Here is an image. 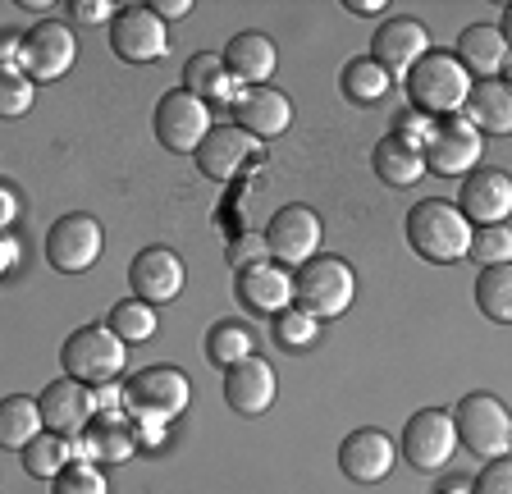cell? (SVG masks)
I'll return each mask as SVG.
<instances>
[{"instance_id":"obj_37","label":"cell","mask_w":512,"mask_h":494,"mask_svg":"<svg viewBox=\"0 0 512 494\" xmlns=\"http://www.w3.org/2000/svg\"><path fill=\"white\" fill-rule=\"evenodd\" d=\"M55 494H110V481L96 462H74L69 472L55 476Z\"/></svg>"},{"instance_id":"obj_49","label":"cell","mask_w":512,"mask_h":494,"mask_svg":"<svg viewBox=\"0 0 512 494\" xmlns=\"http://www.w3.org/2000/svg\"><path fill=\"white\" fill-rule=\"evenodd\" d=\"M19 10H28V14H46V10H51V0H19Z\"/></svg>"},{"instance_id":"obj_43","label":"cell","mask_w":512,"mask_h":494,"mask_svg":"<svg viewBox=\"0 0 512 494\" xmlns=\"http://www.w3.org/2000/svg\"><path fill=\"white\" fill-rule=\"evenodd\" d=\"M92 398H96V412L101 417H115V421H124V389H110V385H101V389H92Z\"/></svg>"},{"instance_id":"obj_42","label":"cell","mask_w":512,"mask_h":494,"mask_svg":"<svg viewBox=\"0 0 512 494\" xmlns=\"http://www.w3.org/2000/svg\"><path fill=\"white\" fill-rule=\"evenodd\" d=\"M69 14L78 23H106V19H115V5L110 0H69Z\"/></svg>"},{"instance_id":"obj_47","label":"cell","mask_w":512,"mask_h":494,"mask_svg":"<svg viewBox=\"0 0 512 494\" xmlns=\"http://www.w3.org/2000/svg\"><path fill=\"white\" fill-rule=\"evenodd\" d=\"M151 10H156L160 19H183V14H192V0H156Z\"/></svg>"},{"instance_id":"obj_44","label":"cell","mask_w":512,"mask_h":494,"mask_svg":"<svg viewBox=\"0 0 512 494\" xmlns=\"http://www.w3.org/2000/svg\"><path fill=\"white\" fill-rule=\"evenodd\" d=\"M0 60H5V74H23V37H5Z\"/></svg>"},{"instance_id":"obj_33","label":"cell","mask_w":512,"mask_h":494,"mask_svg":"<svg viewBox=\"0 0 512 494\" xmlns=\"http://www.w3.org/2000/svg\"><path fill=\"white\" fill-rule=\"evenodd\" d=\"M106 325L124 339V344H147L151 334L160 330V316H156V307L151 302H142V298H124V302H115L106 312Z\"/></svg>"},{"instance_id":"obj_45","label":"cell","mask_w":512,"mask_h":494,"mask_svg":"<svg viewBox=\"0 0 512 494\" xmlns=\"http://www.w3.org/2000/svg\"><path fill=\"white\" fill-rule=\"evenodd\" d=\"M0 270H5V275H14V270H19V238H14V234L0 238Z\"/></svg>"},{"instance_id":"obj_18","label":"cell","mask_w":512,"mask_h":494,"mask_svg":"<svg viewBox=\"0 0 512 494\" xmlns=\"http://www.w3.org/2000/svg\"><path fill=\"white\" fill-rule=\"evenodd\" d=\"M275 394H279V380L266 357H247V362L224 371V403H229L238 417H261V412H270L275 408Z\"/></svg>"},{"instance_id":"obj_3","label":"cell","mask_w":512,"mask_h":494,"mask_svg":"<svg viewBox=\"0 0 512 494\" xmlns=\"http://www.w3.org/2000/svg\"><path fill=\"white\" fill-rule=\"evenodd\" d=\"M60 362H64V376L69 380L101 389V385H110V380H119V371H124V362H128V344L110 325H83V330H74L64 339Z\"/></svg>"},{"instance_id":"obj_21","label":"cell","mask_w":512,"mask_h":494,"mask_svg":"<svg viewBox=\"0 0 512 494\" xmlns=\"http://www.w3.org/2000/svg\"><path fill=\"white\" fill-rule=\"evenodd\" d=\"M256 156H261V142L252 138V133H243L238 124H224V129H211V138L197 147V170L206 174V179L215 183H229L243 165H252Z\"/></svg>"},{"instance_id":"obj_34","label":"cell","mask_w":512,"mask_h":494,"mask_svg":"<svg viewBox=\"0 0 512 494\" xmlns=\"http://www.w3.org/2000/svg\"><path fill=\"white\" fill-rule=\"evenodd\" d=\"M476 307L490 316V321L512 325V261H508V266L480 270V280H476Z\"/></svg>"},{"instance_id":"obj_1","label":"cell","mask_w":512,"mask_h":494,"mask_svg":"<svg viewBox=\"0 0 512 494\" xmlns=\"http://www.w3.org/2000/svg\"><path fill=\"white\" fill-rule=\"evenodd\" d=\"M407 243L421 261H435V266H453V261L471 257V238H476V225L444 197H426L407 211L403 225Z\"/></svg>"},{"instance_id":"obj_11","label":"cell","mask_w":512,"mask_h":494,"mask_svg":"<svg viewBox=\"0 0 512 494\" xmlns=\"http://www.w3.org/2000/svg\"><path fill=\"white\" fill-rule=\"evenodd\" d=\"M320 238H325V225L311 206H284L275 211V220L266 225V243H270V257L279 266H307V261L320 257Z\"/></svg>"},{"instance_id":"obj_48","label":"cell","mask_w":512,"mask_h":494,"mask_svg":"<svg viewBox=\"0 0 512 494\" xmlns=\"http://www.w3.org/2000/svg\"><path fill=\"white\" fill-rule=\"evenodd\" d=\"M348 10H352V14H380L384 0H348Z\"/></svg>"},{"instance_id":"obj_20","label":"cell","mask_w":512,"mask_h":494,"mask_svg":"<svg viewBox=\"0 0 512 494\" xmlns=\"http://www.w3.org/2000/svg\"><path fill=\"white\" fill-rule=\"evenodd\" d=\"M42 417H46V430L55 435H69L78 440L87 426L96 421V398H92V385H78V380H55V385L42 389Z\"/></svg>"},{"instance_id":"obj_26","label":"cell","mask_w":512,"mask_h":494,"mask_svg":"<svg viewBox=\"0 0 512 494\" xmlns=\"http://www.w3.org/2000/svg\"><path fill=\"white\" fill-rule=\"evenodd\" d=\"M462 115L471 119V129H480V138H485V133L508 138L512 133V87L503 83V78L476 83L471 87V97H467V106H462Z\"/></svg>"},{"instance_id":"obj_28","label":"cell","mask_w":512,"mask_h":494,"mask_svg":"<svg viewBox=\"0 0 512 494\" xmlns=\"http://www.w3.org/2000/svg\"><path fill=\"white\" fill-rule=\"evenodd\" d=\"M78 453H83V462H96V467H101V462H128L138 453V435L115 417H96L92 426L78 435Z\"/></svg>"},{"instance_id":"obj_24","label":"cell","mask_w":512,"mask_h":494,"mask_svg":"<svg viewBox=\"0 0 512 494\" xmlns=\"http://www.w3.org/2000/svg\"><path fill=\"white\" fill-rule=\"evenodd\" d=\"M224 65L243 87H270V74L279 65V51L266 33H238L224 46Z\"/></svg>"},{"instance_id":"obj_17","label":"cell","mask_w":512,"mask_h":494,"mask_svg":"<svg viewBox=\"0 0 512 494\" xmlns=\"http://www.w3.org/2000/svg\"><path fill=\"white\" fill-rule=\"evenodd\" d=\"M234 293H238V302H243L247 312H256V316H284L288 307L298 302V284H293V275H288L284 266H275V261H261V266H252V270H238Z\"/></svg>"},{"instance_id":"obj_7","label":"cell","mask_w":512,"mask_h":494,"mask_svg":"<svg viewBox=\"0 0 512 494\" xmlns=\"http://www.w3.org/2000/svg\"><path fill=\"white\" fill-rule=\"evenodd\" d=\"M151 129H156L160 147L174 151V156H197L206 138H211V106L202 97H192V92H165L156 101V115H151Z\"/></svg>"},{"instance_id":"obj_16","label":"cell","mask_w":512,"mask_h":494,"mask_svg":"<svg viewBox=\"0 0 512 494\" xmlns=\"http://www.w3.org/2000/svg\"><path fill=\"white\" fill-rule=\"evenodd\" d=\"M458 211L467 215L476 229L508 225V215H512V179L503 170H471L467 179H462Z\"/></svg>"},{"instance_id":"obj_8","label":"cell","mask_w":512,"mask_h":494,"mask_svg":"<svg viewBox=\"0 0 512 494\" xmlns=\"http://www.w3.org/2000/svg\"><path fill=\"white\" fill-rule=\"evenodd\" d=\"M165 46H170V33L151 5H119L110 19V51L124 65H156Z\"/></svg>"},{"instance_id":"obj_12","label":"cell","mask_w":512,"mask_h":494,"mask_svg":"<svg viewBox=\"0 0 512 494\" xmlns=\"http://www.w3.org/2000/svg\"><path fill=\"white\" fill-rule=\"evenodd\" d=\"M74 60H78V42L64 23L42 19L37 28L23 33V74L32 83H55V78H64L74 69Z\"/></svg>"},{"instance_id":"obj_22","label":"cell","mask_w":512,"mask_h":494,"mask_svg":"<svg viewBox=\"0 0 512 494\" xmlns=\"http://www.w3.org/2000/svg\"><path fill=\"white\" fill-rule=\"evenodd\" d=\"M234 124L256 142H270L293 124V101L279 87H243V97L234 101Z\"/></svg>"},{"instance_id":"obj_38","label":"cell","mask_w":512,"mask_h":494,"mask_svg":"<svg viewBox=\"0 0 512 494\" xmlns=\"http://www.w3.org/2000/svg\"><path fill=\"white\" fill-rule=\"evenodd\" d=\"M32 101H37V83H32L28 74H5L0 78V115L5 119L28 115Z\"/></svg>"},{"instance_id":"obj_36","label":"cell","mask_w":512,"mask_h":494,"mask_svg":"<svg viewBox=\"0 0 512 494\" xmlns=\"http://www.w3.org/2000/svg\"><path fill=\"white\" fill-rule=\"evenodd\" d=\"M471 261H476L480 270L508 266V261H512V229L508 225L476 229V238H471Z\"/></svg>"},{"instance_id":"obj_13","label":"cell","mask_w":512,"mask_h":494,"mask_svg":"<svg viewBox=\"0 0 512 494\" xmlns=\"http://www.w3.org/2000/svg\"><path fill=\"white\" fill-rule=\"evenodd\" d=\"M426 55H430V33H426V23L412 19V14L384 19L371 37V60L398 78H407V69H416Z\"/></svg>"},{"instance_id":"obj_41","label":"cell","mask_w":512,"mask_h":494,"mask_svg":"<svg viewBox=\"0 0 512 494\" xmlns=\"http://www.w3.org/2000/svg\"><path fill=\"white\" fill-rule=\"evenodd\" d=\"M471 494H512V458H494L471 481Z\"/></svg>"},{"instance_id":"obj_51","label":"cell","mask_w":512,"mask_h":494,"mask_svg":"<svg viewBox=\"0 0 512 494\" xmlns=\"http://www.w3.org/2000/svg\"><path fill=\"white\" fill-rule=\"evenodd\" d=\"M499 33L508 37V46H512V5H503V23H499Z\"/></svg>"},{"instance_id":"obj_50","label":"cell","mask_w":512,"mask_h":494,"mask_svg":"<svg viewBox=\"0 0 512 494\" xmlns=\"http://www.w3.org/2000/svg\"><path fill=\"white\" fill-rule=\"evenodd\" d=\"M435 494H471V481H448L444 490H435Z\"/></svg>"},{"instance_id":"obj_14","label":"cell","mask_w":512,"mask_h":494,"mask_svg":"<svg viewBox=\"0 0 512 494\" xmlns=\"http://www.w3.org/2000/svg\"><path fill=\"white\" fill-rule=\"evenodd\" d=\"M480 156H485L480 129H471L467 115H444L435 138H430V147H426V170L444 174V179L448 174H471L480 165Z\"/></svg>"},{"instance_id":"obj_23","label":"cell","mask_w":512,"mask_h":494,"mask_svg":"<svg viewBox=\"0 0 512 494\" xmlns=\"http://www.w3.org/2000/svg\"><path fill=\"white\" fill-rule=\"evenodd\" d=\"M462 60V69H467L476 83H490V78L503 74V65H508V37L494 28V23H471L467 33L458 37V51H453Z\"/></svg>"},{"instance_id":"obj_15","label":"cell","mask_w":512,"mask_h":494,"mask_svg":"<svg viewBox=\"0 0 512 494\" xmlns=\"http://www.w3.org/2000/svg\"><path fill=\"white\" fill-rule=\"evenodd\" d=\"M183 280H188V270H183V257L174 247H142L133 266H128V284H133V298L151 302V307H165L183 293Z\"/></svg>"},{"instance_id":"obj_40","label":"cell","mask_w":512,"mask_h":494,"mask_svg":"<svg viewBox=\"0 0 512 494\" xmlns=\"http://www.w3.org/2000/svg\"><path fill=\"white\" fill-rule=\"evenodd\" d=\"M261 261H270L266 234H238L234 243H229V266H234V275H238V270L261 266Z\"/></svg>"},{"instance_id":"obj_10","label":"cell","mask_w":512,"mask_h":494,"mask_svg":"<svg viewBox=\"0 0 512 494\" xmlns=\"http://www.w3.org/2000/svg\"><path fill=\"white\" fill-rule=\"evenodd\" d=\"M458 449V421L444 408H421L403 426V458L416 472H444V462Z\"/></svg>"},{"instance_id":"obj_5","label":"cell","mask_w":512,"mask_h":494,"mask_svg":"<svg viewBox=\"0 0 512 494\" xmlns=\"http://www.w3.org/2000/svg\"><path fill=\"white\" fill-rule=\"evenodd\" d=\"M293 284H298V302H293V307L311 312L316 321L343 316L352 307V298H357V275H352V266L343 257L307 261V266L293 275Z\"/></svg>"},{"instance_id":"obj_35","label":"cell","mask_w":512,"mask_h":494,"mask_svg":"<svg viewBox=\"0 0 512 494\" xmlns=\"http://www.w3.org/2000/svg\"><path fill=\"white\" fill-rule=\"evenodd\" d=\"M320 334V321L311 312H302V307H288L284 316H275V344L284 348V353H302V348L316 344Z\"/></svg>"},{"instance_id":"obj_27","label":"cell","mask_w":512,"mask_h":494,"mask_svg":"<svg viewBox=\"0 0 512 494\" xmlns=\"http://www.w3.org/2000/svg\"><path fill=\"white\" fill-rule=\"evenodd\" d=\"M371 165H375V174H380V183H389V188H412V183H421L426 179V151H416V147H407L403 138H380L371 147Z\"/></svg>"},{"instance_id":"obj_25","label":"cell","mask_w":512,"mask_h":494,"mask_svg":"<svg viewBox=\"0 0 512 494\" xmlns=\"http://www.w3.org/2000/svg\"><path fill=\"white\" fill-rule=\"evenodd\" d=\"M183 92H192V97H202V101H220V106H234V101L243 97V83L229 74L224 55L197 51V55H188V65H183Z\"/></svg>"},{"instance_id":"obj_32","label":"cell","mask_w":512,"mask_h":494,"mask_svg":"<svg viewBox=\"0 0 512 494\" xmlns=\"http://www.w3.org/2000/svg\"><path fill=\"white\" fill-rule=\"evenodd\" d=\"M339 87L352 106H375V101H384V92H389V69H380L371 55H357V60L343 65Z\"/></svg>"},{"instance_id":"obj_4","label":"cell","mask_w":512,"mask_h":494,"mask_svg":"<svg viewBox=\"0 0 512 494\" xmlns=\"http://www.w3.org/2000/svg\"><path fill=\"white\" fill-rule=\"evenodd\" d=\"M192 403V380L179 366H147L124 385V412L133 421H174Z\"/></svg>"},{"instance_id":"obj_2","label":"cell","mask_w":512,"mask_h":494,"mask_svg":"<svg viewBox=\"0 0 512 494\" xmlns=\"http://www.w3.org/2000/svg\"><path fill=\"white\" fill-rule=\"evenodd\" d=\"M403 87H407V97H412L416 110L444 119V115H462L476 78L462 69V60L453 51H430L416 69H407Z\"/></svg>"},{"instance_id":"obj_6","label":"cell","mask_w":512,"mask_h":494,"mask_svg":"<svg viewBox=\"0 0 512 494\" xmlns=\"http://www.w3.org/2000/svg\"><path fill=\"white\" fill-rule=\"evenodd\" d=\"M453 421H458V444L471 458L494 462L512 453V417L494 394H467L453 408Z\"/></svg>"},{"instance_id":"obj_52","label":"cell","mask_w":512,"mask_h":494,"mask_svg":"<svg viewBox=\"0 0 512 494\" xmlns=\"http://www.w3.org/2000/svg\"><path fill=\"white\" fill-rule=\"evenodd\" d=\"M499 78H503V83L512 87V55H508V65H503V74H499Z\"/></svg>"},{"instance_id":"obj_9","label":"cell","mask_w":512,"mask_h":494,"mask_svg":"<svg viewBox=\"0 0 512 494\" xmlns=\"http://www.w3.org/2000/svg\"><path fill=\"white\" fill-rule=\"evenodd\" d=\"M101 247H106L101 225H96L87 211H69V215H60L51 225V234H46V261H51V270H60V275H83V270L96 266Z\"/></svg>"},{"instance_id":"obj_46","label":"cell","mask_w":512,"mask_h":494,"mask_svg":"<svg viewBox=\"0 0 512 494\" xmlns=\"http://www.w3.org/2000/svg\"><path fill=\"white\" fill-rule=\"evenodd\" d=\"M14 215H19V193H14L10 183H5V188H0V225L10 229V225H14Z\"/></svg>"},{"instance_id":"obj_30","label":"cell","mask_w":512,"mask_h":494,"mask_svg":"<svg viewBox=\"0 0 512 494\" xmlns=\"http://www.w3.org/2000/svg\"><path fill=\"white\" fill-rule=\"evenodd\" d=\"M74 462H83V453H78V440H69V435H55V430L37 435V440L23 449V472L37 476V481H55V476L69 472Z\"/></svg>"},{"instance_id":"obj_39","label":"cell","mask_w":512,"mask_h":494,"mask_svg":"<svg viewBox=\"0 0 512 494\" xmlns=\"http://www.w3.org/2000/svg\"><path fill=\"white\" fill-rule=\"evenodd\" d=\"M435 129H439V119L435 115H426V110H403V115L394 119V138H403L407 147H416V151H426L430 147V138H435Z\"/></svg>"},{"instance_id":"obj_19","label":"cell","mask_w":512,"mask_h":494,"mask_svg":"<svg viewBox=\"0 0 512 494\" xmlns=\"http://www.w3.org/2000/svg\"><path fill=\"white\" fill-rule=\"evenodd\" d=\"M394 462H398L394 440H389L384 430H375V426L352 430L348 440L339 444V467H343V476H348V481H357V485L384 481V476L394 472Z\"/></svg>"},{"instance_id":"obj_29","label":"cell","mask_w":512,"mask_h":494,"mask_svg":"<svg viewBox=\"0 0 512 494\" xmlns=\"http://www.w3.org/2000/svg\"><path fill=\"white\" fill-rule=\"evenodd\" d=\"M37 435H46V417H42V403L28 394H10L0 403V444L10 453H23Z\"/></svg>"},{"instance_id":"obj_31","label":"cell","mask_w":512,"mask_h":494,"mask_svg":"<svg viewBox=\"0 0 512 494\" xmlns=\"http://www.w3.org/2000/svg\"><path fill=\"white\" fill-rule=\"evenodd\" d=\"M256 357V334L247 330L243 321H215L211 334H206V362L229 371V366Z\"/></svg>"}]
</instances>
